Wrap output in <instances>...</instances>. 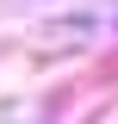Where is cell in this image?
Returning a JSON list of instances; mask_svg holds the SVG:
<instances>
[]
</instances>
